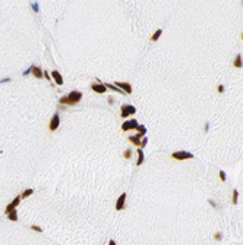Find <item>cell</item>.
<instances>
[{
	"instance_id": "1",
	"label": "cell",
	"mask_w": 243,
	"mask_h": 245,
	"mask_svg": "<svg viewBox=\"0 0 243 245\" xmlns=\"http://www.w3.org/2000/svg\"><path fill=\"white\" fill-rule=\"evenodd\" d=\"M81 98H82L81 91H72V93H69L68 97H62L59 100V103L60 104H76V103L81 101Z\"/></svg>"
},
{
	"instance_id": "2",
	"label": "cell",
	"mask_w": 243,
	"mask_h": 245,
	"mask_svg": "<svg viewBox=\"0 0 243 245\" xmlns=\"http://www.w3.org/2000/svg\"><path fill=\"white\" fill-rule=\"evenodd\" d=\"M171 157L174 160H189V159H193V154L189 151H174L171 154Z\"/></svg>"
},
{
	"instance_id": "3",
	"label": "cell",
	"mask_w": 243,
	"mask_h": 245,
	"mask_svg": "<svg viewBox=\"0 0 243 245\" xmlns=\"http://www.w3.org/2000/svg\"><path fill=\"white\" fill-rule=\"evenodd\" d=\"M135 112H136V109L132 104H123L120 110V116L125 119V118H129L130 115H135Z\"/></svg>"
},
{
	"instance_id": "4",
	"label": "cell",
	"mask_w": 243,
	"mask_h": 245,
	"mask_svg": "<svg viewBox=\"0 0 243 245\" xmlns=\"http://www.w3.org/2000/svg\"><path fill=\"white\" fill-rule=\"evenodd\" d=\"M138 128V122L136 119H130V120H126L123 125H122V131H130V129H136Z\"/></svg>"
},
{
	"instance_id": "5",
	"label": "cell",
	"mask_w": 243,
	"mask_h": 245,
	"mask_svg": "<svg viewBox=\"0 0 243 245\" xmlns=\"http://www.w3.org/2000/svg\"><path fill=\"white\" fill-rule=\"evenodd\" d=\"M59 125H60V116H59V113H54L53 118H51V120H50L49 128H50V131H56V129L59 128Z\"/></svg>"
},
{
	"instance_id": "6",
	"label": "cell",
	"mask_w": 243,
	"mask_h": 245,
	"mask_svg": "<svg viewBox=\"0 0 243 245\" xmlns=\"http://www.w3.org/2000/svg\"><path fill=\"white\" fill-rule=\"evenodd\" d=\"M19 203H21V197H15V198L12 200V203H10V204L5 209V213H6V214H9L10 211H13V210L18 207V204H19Z\"/></svg>"
},
{
	"instance_id": "7",
	"label": "cell",
	"mask_w": 243,
	"mask_h": 245,
	"mask_svg": "<svg viewBox=\"0 0 243 245\" xmlns=\"http://www.w3.org/2000/svg\"><path fill=\"white\" fill-rule=\"evenodd\" d=\"M114 85H117V88L120 91H125L126 94H130L132 93V85L129 82H116Z\"/></svg>"
},
{
	"instance_id": "8",
	"label": "cell",
	"mask_w": 243,
	"mask_h": 245,
	"mask_svg": "<svg viewBox=\"0 0 243 245\" xmlns=\"http://www.w3.org/2000/svg\"><path fill=\"white\" fill-rule=\"evenodd\" d=\"M125 201H126V192H123L119 198H117V203H116V210L120 211L125 209Z\"/></svg>"
},
{
	"instance_id": "9",
	"label": "cell",
	"mask_w": 243,
	"mask_h": 245,
	"mask_svg": "<svg viewBox=\"0 0 243 245\" xmlns=\"http://www.w3.org/2000/svg\"><path fill=\"white\" fill-rule=\"evenodd\" d=\"M91 88L95 91V93H100V94H103V93H105V85L104 84H101V82H94L92 85H91Z\"/></svg>"
},
{
	"instance_id": "10",
	"label": "cell",
	"mask_w": 243,
	"mask_h": 245,
	"mask_svg": "<svg viewBox=\"0 0 243 245\" xmlns=\"http://www.w3.org/2000/svg\"><path fill=\"white\" fill-rule=\"evenodd\" d=\"M51 76H53V79L56 81V84H57V85H62V84H63V78H62L60 72H57V71H53V72H51Z\"/></svg>"
},
{
	"instance_id": "11",
	"label": "cell",
	"mask_w": 243,
	"mask_h": 245,
	"mask_svg": "<svg viewBox=\"0 0 243 245\" xmlns=\"http://www.w3.org/2000/svg\"><path fill=\"white\" fill-rule=\"evenodd\" d=\"M233 66H234V68H242V66H243V60H242V54H240V53L236 54L234 62H233Z\"/></svg>"
},
{
	"instance_id": "12",
	"label": "cell",
	"mask_w": 243,
	"mask_h": 245,
	"mask_svg": "<svg viewBox=\"0 0 243 245\" xmlns=\"http://www.w3.org/2000/svg\"><path fill=\"white\" fill-rule=\"evenodd\" d=\"M129 141L133 142V145H139L141 147V135H133V137H129Z\"/></svg>"
},
{
	"instance_id": "13",
	"label": "cell",
	"mask_w": 243,
	"mask_h": 245,
	"mask_svg": "<svg viewBox=\"0 0 243 245\" xmlns=\"http://www.w3.org/2000/svg\"><path fill=\"white\" fill-rule=\"evenodd\" d=\"M32 75H34V76H37V78H41V76L44 75V72H42L40 68H37L35 65H32Z\"/></svg>"
},
{
	"instance_id": "14",
	"label": "cell",
	"mask_w": 243,
	"mask_h": 245,
	"mask_svg": "<svg viewBox=\"0 0 243 245\" xmlns=\"http://www.w3.org/2000/svg\"><path fill=\"white\" fill-rule=\"evenodd\" d=\"M144 163V151L142 148H138V162H136V166H141Z\"/></svg>"
},
{
	"instance_id": "15",
	"label": "cell",
	"mask_w": 243,
	"mask_h": 245,
	"mask_svg": "<svg viewBox=\"0 0 243 245\" xmlns=\"http://www.w3.org/2000/svg\"><path fill=\"white\" fill-rule=\"evenodd\" d=\"M161 34H163V30H157L155 32L152 34V37H151V41H157V40L161 37Z\"/></svg>"
},
{
	"instance_id": "16",
	"label": "cell",
	"mask_w": 243,
	"mask_h": 245,
	"mask_svg": "<svg viewBox=\"0 0 243 245\" xmlns=\"http://www.w3.org/2000/svg\"><path fill=\"white\" fill-rule=\"evenodd\" d=\"M8 219H9L10 222H16V220H18V213H16V210L10 211V213L8 214Z\"/></svg>"
},
{
	"instance_id": "17",
	"label": "cell",
	"mask_w": 243,
	"mask_h": 245,
	"mask_svg": "<svg viewBox=\"0 0 243 245\" xmlns=\"http://www.w3.org/2000/svg\"><path fill=\"white\" fill-rule=\"evenodd\" d=\"M136 131H138V134H139L141 137H144V135H145V132H146V128H145L144 125H138Z\"/></svg>"
},
{
	"instance_id": "18",
	"label": "cell",
	"mask_w": 243,
	"mask_h": 245,
	"mask_svg": "<svg viewBox=\"0 0 243 245\" xmlns=\"http://www.w3.org/2000/svg\"><path fill=\"white\" fill-rule=\"evenodd\" d=\"M237 198H239V191H233V200H231V203L233 204H237Z\"/></svg>"
},
{
	"instance_id": "19",
	"label": "cell",
	"mask_w": 243,
	"mask_h": 245,
	"mask_svg": "<svg viewBox=\"0 0 243 245\" xmlns=\"http://www.w3.org/2000/svg\"><path fill=\"white\" fill-rule=\"evenodd\" d=\"M32 192H34V189H31V188H29V189L24 191V194H22V195H21V198H27V197H29V195H31Z\"/></svg>"
},
{
	"instance_id": "20",
	"label": "cell",
	"mask_w": 243,
	"mask_h": 245,
	"mask_svg": "<svg viewBox=\"0 0 243 245\" xmlns=\"http://www.w3.org/2000/svg\"><path fill=\"white\" fill-rule=\"evenodd\" d=\"M130 156H132V150L127 148V150L125 151V159H130Z\"/></svg>"
},
{
	"instance_id": "21",
	"label": "cell",
	"mask_w": 243,
	"mask_h": 245,
	"mask_svg": "<svg viewBox=\"0 0 243 245\" xmlns=\"http://www.w3.org/2000/svg\"><path fill=\"white\" fill-rule=\"evenodd\" d=\"M218 175H220V179H221V181L224 182V181H226V173H224L223 170H220V173H218Z\"/></svg>"
},
{
	"instance_id": "22",
	"label": "cell",
	"mask_w": 243,
	"mask_h": 245,
	"mask_svg": "<svg viewBox=\"0 0 243 245\" xmlns=\"http://www.w3.org/2000/svg\"><path fill=\"white\" fill-rule=\"evenodd\" d=\"M221 233H220V232H217V233H214V239H217V241H221Z\"/></svg>"
},
{
	"instance_id": "23",
	"label": "cell",
	"mask_w": 243,
	"mask_h": 245,
	"mask_svg": "<svg viewBox=\"0 0 243 245\" xmlns=\"http://www.w3.org/2000/svg\"><path fill=\"white\" fill-rule=\"evenodd\" d=\"M31 229H32V231H35V232H41V231H42L40 226H35V225H34V226H31Z\"/></svg>"
},
{
	"instance_id": "24",
	"label": "cell",
	"mask_w": 243,
	"mask_h": 245,
	"mask_svg": "<svg viewBox=\"0 0 243 245\" xmlns=\"http://www.w3.org/2000/svg\"><path fill=\"white\" fill-rule=\"evenodd\" d=\"M146 142H148V140H146V138L141 140V147H145V145H146Z\"/></svg>"
},
{
	"instance_id": "25",
	"label": "cell",
	"mask_w": 243,
	"mask_h": 245,
	"mask_svg": "<svg viewBox=\"0 0 243 245\" xmlns=\"http://www.w3.org/2000/svg\"><path fill=\"white\" fill-rule=\"evenodd\" d=\"M32 72V66H31V68H28L27 71H24V75H28V74H31Z\"/></svg>"
},
{
	"instance_id": "26",
	"label": "cell",
	"mask_w": 243,
	"mask_h": 245,
	"mask_svg": "<svg viewBox=\"0 0 243 245\" xmlns=\"http://www.w3.org/2000/svg\"><path fill=\"white\" fill-rule=\"evenodd\" d=\"M32 9H34L35 12H38V10H40V8H38V5H37V3H32Z\"/></svg>"
},
{
	"instance_id": "27",
	"label": "cell",
	"mask_w": 243,
	"mask_h": 245,
	"mask_svg": "<svg viewBox=\"0 0 243 245\" xmlns=\"http://www.w3.org/2000/svg\"><path fill=\"white\" fill-rule=\"evenodd\" d=\"M223 91H224V87L220 85V87H218V93H223Z\"/></svg>"
},
{
	"instance_id": "28",
	"label": "cell",
	"mask_w": 243,
	"mask_h": 245,
	"mask_svg": "<svg viewBox=\"0 0 243 245\" xmlns=\"http://www.w3.org/2000/svg\"><path fill=\"white\" fill-rule=\"evenodd\" d=\"M10 81V78H5V79H0V84H2V82H9Z\"/></svg>"
},
{
	"instance_id": "29",
	"label": "cell",
	"mask_w": 243,
	"mask_h": 245,
	"mask_svg": "<svg viewBox=\"0 0 243 245\" xmlns=\"http://www.w3.org/2000/svg\"><path fill=\"white\" fill-rule=\"evenodd\" d=\"M108 245H117V244H116V241H113V239H110V242H108Z\"/></svg>"
},
{
	"instance_id": "30",
	"label": "cell",
	"mask_w": 243,
	"mask_h": 245,
	"mask_svg": "<svg viewBox=\"0 0 243 245\" xmlns=\"http://www.w3.org/2000/svg\"><path fill=\"white\" fill-rule=\"evenodd\" d=\"M44 76H46V78H47V79H51V76H50V75H49V74H47V72H44Z\"/></svg>"
},
{
	"instance_id": "31",
	"label": "cell",
	"mask_w": 243,
	"mask_h": 245,
	"mask_svg": "<svg viewBox=\"0 0 243 245\" xmlns=\"http://www.w3.org/2000/svg\"><path fill=\"white\" fill-rule=\"evenodd\" d=\"M242 40H243V34H242Z\"/></svg>"
}]
</instances>
